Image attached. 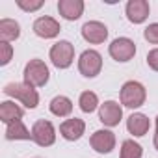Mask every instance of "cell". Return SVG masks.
Masks as SVG:
<instances>
[{
  "label": "cell",
  "mask_w": 158,
  "mask_h": 158,
  "mask_svg": "<svg viewBox=\"0 0 158 158\" xmlns=\"http://www.w3.org/2000/svg\"><path fill=\"white\" fill-rule=\"evenodd\" d=\"M11 54H13V48L10 43H0V65H8L10 60H11Z\"/></svg>",
  "instance_id": "cell-22"
},
{
  "label": "cell",
  "mask_w": 158,
  "mask_h": 158,
  "mask_svg": "<svg viewBox=\"0 0 158 158\" xmlns=\"http://www.w3.org/2000/svg\"><path fill=\"white\" fill-rule=\"evenodd\" d=\"M127 128L134 136H145L149 130V119L143 114H132L127 119Z\"/></svg>",
  "instance_id": "cell-16"
},
{
  "label": "cell",
  "mask_w": 158,
  "mask_h": 158,
  "mask_svg": "<svg viewBox=\"0 0 158 158\" xmlns=\"http://www.w3.org/2000/svg\"><path fill=\"white\" fill-rule=\"evenodd\" d=\"M102 69V58L97 50H84L80 54V60H78V71H80L84 76L93 78L101 73Z\"/></svg>",
  "instance_id": "cell-4"
},
{
  "label": "cell",
  "mask_w": 158,
  "mask_h": 158,
  "mask_svg": "<svg viewBox=\"0 0 158 158\" xmlns=\"http://www.w3.org/2000/svg\"><path fill=\"white\" fill-rule=\"evenodd\" d=\"M86 130V123L82 119H78V117H73V119H67L60 125V132L65 139L69 141H76V139H80L82 134Z\"/></svg>",
  "instance_id": "cell-12"
},
{
  "label": "cell",
  "mask_w": 158,
  "mask_h": 158,
  "mask_svg": "<svg viewBox=\"0 0 158 158\" xmlns=\"http://www.w3.org/2000/svg\"><path fill=\"white\" fill-rule=\"evenodd\" d=\"M32 139L39 145V147H48L54 143L56 139V132H54V127L50 121H45V119H39L34 123L32 127Z\"/></svg>",
  "instance_id": "cell-7"
},
{
  "label": "cell",
  "mask_w": 158,
  "mask_h": 158,
  "mask_svg": "<svg viewBox=\"0 0 158 158\" xmlns=\"http://www.w3.org/2000/svg\"><path fill=\"white\" fill-rule=\"evenodd\" d=\"M58 11L63 19L67 21H76L80 19L84 11V2L82 0H60L58 2Z\"/></svg>",
  "instance_id": "cell-14"
},
{
  "label": "cell",
  "mask_w": 158,
  "mask_h": 158,
  "mask_svg": "<svg viewBox=\"0 0 158 158\" xmlns=\"http://www.w3.org/2000/svg\"><path fill=\"white\" fill-rule=\"evenodd\" d=\"M143 37H145L149 43H152V45H158V23H152V24H149V26L145 28V32H143Z\"/></svg>",
  "instance_id": "cell-23"
},
{
  "label": "cell",
  "mask_w": 158,
  "mask_h": 158,
  "mask_svg": "<svg viewBox=\"0 0 158 158\" xmlns=\"http://www.w3.org/2000/svg\"><path fill=\"white\" fill-rule=\"evenodd\" d=\"M145 97H147L145 88L139 82L130 80V82L123 84V88H121V102L127 108H139L145 102Z\"/></svg>",
  "instance_id": "cell-3"
},
{
  "label": "cell",
  "mask_w": 158,
  "mask_h": 158,
  "mask_svg": "<svg viewBox=\"0 0 158 158\" xmlns=\"http://www.w3.org/2000/svg\"><path fill=\"white\" fill-rule=\"evenodd\" d=\"M50 112L58 117H67L71 112H73V102L71 99L63 97V95H58L50 101Z\"/></svg>",
  "instance_id": "cell-18"
},
{
  "label": "cell",
  "mask_w": 158,
  "mask_h": 158,
  "mask_svg": "<svg viewBox=\"0 0 158 158\" xmlns=\"http://www.w3.org/2000/svg\"><path fill=\"white\" fill-rule=\"evenodd\" d=\"M6 139H32V132L23 125V121H15L6 128Z\"/></svg>",
  "instance_id": "cell-19"
},
{
  "label": "cell",
  "mask_w": 158,
  "mask_h": 158,
  "mask_svg": "<svg viewBox=\"0 0 158 158\" xmlns=\"http://www.w3.org/2000/svg\"><path fill=\"white\" fill-rule=\"evenodd\" d=\"M127 17L134 24L143 23L149 17V2L147 0H130L127 4Z\"/></svg>",
  "instance_id": "cell-13"
},
{
  "label": "cell",
  "mask_w": 158,
  "mask_h": 158,
  "mask_svg": "<svg viewBox=\"0 0 158 158\" xmlns=\"http://www.w3.org/2000/svg\"><path fill=\"white\" fill-rule=\"evenodd\" d=\"M50 60L58 69H67L74 60V47L69 41H58L50 48Z\"/></svg>",
  "instance_id": "cell-5"
},
{
  "label": "cell",
  "mask_w": 158,
  "mask_h": 158,
  "mask_svg": "<svg viewBox=\"0 0 158 158\" xmlns=\"http://www.w3.org/2000/svg\"><path fill=\"white\" fill-rule=\"evenodd\" d=\"M35 158H39V156H35Z\"/></svg>",
  "instance_id": "cell-27"
},
{
  "label": "cell",
  "mask_w": 158,
  "mask_h": 158,
  "mask_svg": "<svg viewBox=\"0 0 158 158\" xmlns=\"http://www.w3.org/2000/svg\"><path fill=\"white\" fill-rule=\"evenodd\" d=\"M4 93L10 95V97L19 99L26 108H35V106L39 104V95H37V91H35L32 86H28V84L11 82V84H8V86L4 88Z\"/></svg>",
  "instance_id": "cell-2"
},
{
  "label": "cell",
  "mask_w": 158,
  "mask_h": 158,
  "mask_svg": "<svg viewBox=\"0 0 158 158\" xmlns=\"http://www.w3.org/2000/svg\"><path fill=\"white\" fill-rule=\"evenodd\" d=\"M154 149L158 151V117H156V134H154Z\"/></svg>",
  "instance_id": "cell-26"
},
{
  "label": "cell",
  "mask_w": 158,
  "mask_h": 158,
  "mask_svg": "<svg viewBox=\"0 0 158 158\" xmlns=\"http://www.w3.org/2000/svg\"><path fill=\"white\" fill-rule=\"evenodd\" d=\"M123 117V110L115 101H106L104 104H101L99 110V119L106 125V127H117L119 121Z\"/></svg>",
  "instance_id": "cell-9"
},
{
  "label": "cell",
  "mask_w": 158,
  "mask_h": 158,
  "mask_svg": "<svg viewBox=\"0 0 158 158\" xmlns=\"http://www.w3.org/2000/svg\"><path fill=\"white\" fill-rule=\"evenodd\" d=\"M17 6L24 11H35L43 6V0H35V2H26V0H17Z\"/></svg>",
  "instance_id": "cell-24"
},
{
  "label": "cell",
  "mask_w": 158,
  "mask_h": 158,
  "mask_svg": "<svg viewBox=\"0 0 158 158\" xmlns=\"http://www.w3.org/2000/svg\"><path fill=\"white\" fill-rule=\"evenodd\" d=\"M97 104H99V97L93 91H84L80 95V108H82V112L91 114L97 108Z\"/></svg>",
  "instance_id": "cell-21"
},
{
  "label": "cell",
  "mask_w": 158,
  "mask_h": 158,
  "mask_svg": "<svg viewBox=\"0 0 158 158\" xmlns=\"http://www.w3.org/2000/svg\"><path fill=\"white\" fill-rule=\"evenodd\" d=\"M48 67L41 60H30L24 67V84L32 88H41L48 82Z\"/></svg>",
  "instance_id": "cell-1"
},
{
  "label": "cell",
  "mask_w": 158,
  "mask_h": 158,
  "mask_svg": "<svg viewBox=\"0 0 158 158\" xmlns=\"http://www.w3.org/2000/svg\"><path fill=\"white\" fill-rule=\"evenodd\" d=\"M60 30H61L60 23L54 21L52 17H39V19H35V23H34V32H35V35H39V37H43V39H52V37H56V35L60 34Z\"/></svg>",
  "instance_id": "cell-11"
},
{
  "label": "cell",
  "mask_w": 158,
  "mask_h": 158,
  "mask_svg": "<svg viewBox=\"0 0 158 158\" xmlns=\"http://www.w3.org/2000/svg\"><path fill=\"white\" fill-rule=\"evenodd\" d=\"M108 52H110V56H112L115 61H128V60H132L134 54H136V45H134V41L128 39V37H117V39L112 41Z\"/></svg>",
  "instance_id": "cell-6"
},
{
  "label": "cell",
  "mask_w": 158,
  "mask_h": 158,
  "mask_svg": "<svg viewBox=\"0 0 158 158\" xmlns=\"http://www.w3.org/2000/svg\"><path fill=\"white\" fill-rule=\"evenodd\" d=\"M89 143L97 152L106 154V152H112V149L115 147V136L110 130H97L89 138Z\"/></svg>",
  "instance_id": "cell-10"
},
{
  "label": "cell",
  "mask_w": 158,
  "mask_h": 158,
  "mask_svg": "<svg viewBox=\"0 0 158 158\" xmlns=\"http://www.w3.org/2000/svg\"><path fill=\"white\" fill-rule=\"evenodd\" d=\"M147 63L152 71H158V48H154L147 54Z\"/></svg>",
  "instance_id": "cell-25"
},
{
  "label": "cell",
  "mask_w": 158,
  "mask_h": 158,
  "mask_svg": "<svg viewBox=\"0 0 158 158\" xmlns=\"http://www.w3.org/2000/svg\"><path fill=\"white\" fill-rule=\"evenodd\" d=\"M143 149L134 139H125L121 145V158H141Z\"/></svg>",
  "instance_id": "cell-20"
},
{
  "label": "cell",
  "mask_w": 158,
  "mask_h": 158,
  "mask_svg": "<svg viewBox=\"0 0 158 158\" xmlns=\"http://www.w3.org/2000/svg\"><path fill=\"white\" fill-rule=\"evenodd\" d=\"M23 115H24V110L19 108L15 102H11V101L0 102V119H2L6 125H11L15 121H21Z\"/></svg>",
  "instance_id": "cell-15"
},
{
  "label": "cell",
  "mask_w": 158,
  "mask_h": 158,
  "mask_svg": "<svg viewBox=\"0 0 158 158\" xmlns=\"http://www.w3.org/2000/svg\"><path fill=\"white\" fill-rule=\"evenodd\" d=\"M21 35V26L17 21L13 19H2L0 21V39L4 43L8 41H15Z\"/></svg>",
  "instance_id": "cell-17"
},
{
  "label": "cell",
  "mask_w": 158,
  "mask_h": 158,
  "mask_svg": "<svg viewBox=\"0 0 158 158\" xmlns=\"http://www.w3.org/2000/svg\"><path fill=\"white\" fill-rule=\"evenodd\" d=\"M82 37L88 43H93V45L104 43V39L108 37V28L99 21H89L82 26Z\"/></svg>",
  "instance_id": "cell-8"
}]
</instances>
